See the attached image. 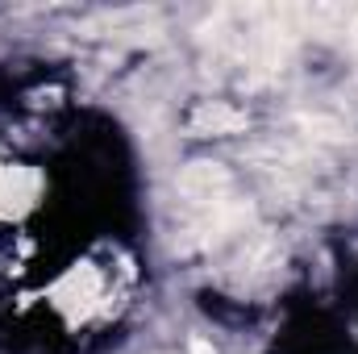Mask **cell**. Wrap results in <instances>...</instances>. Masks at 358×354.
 Here are the masks:
<instances>
[{"label": "cell", "mask_w": 358, "mask_h": 354, "mask_svg": "<svg viewBox=\"0 0 358 354\" xmlns=\"http://www.w3.org/2000/svg\"><path fill=\"white\" fill-rule=\"evenodd\" d=\"M192 354H217L208 342H192Z\"/></svg>", "instance_id": "cell-2"}, {"label": "cell", "mask_w": 358, "mask_h": 354, "mask_svg": "<svg viewBox=\"0 0 358 354\" xmlns=\"http://www.w3.org/2000/svg\"><path fill=\"white\" fill-rule=\"evenodd\" d=\"M192 125H196V129H213V134H234V129L246 125V117H242L238 108H229V104H204V108L192 117Z\"/></svg>", "instance_id": "cell-1"}]
</instances>
